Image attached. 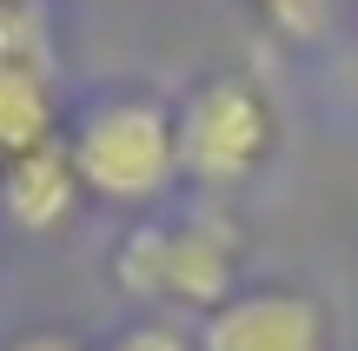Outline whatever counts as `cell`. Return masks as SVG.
<instances>
[{"mask_svg": "<svg viewBox=\"0 0 358 351\" xmlns=\"http://www.w3.org/2000/svg\"><path fill=\"white\" fill-rule=\"evenodd\" d=\"M60 140L80 172V193L106 199V206H159L166 186L179 179L173 113L153 93H106Z\"/></svg>", "mask_w": 358, "mask_h": 351, "instance_id": "1", "label": "cell"}, {"mask_svg": "<svg viewBox=\"0 0 358 351\" xmlns=\"http://www.w3.org/2000/svg\"><path fill=\"white\" fill-rule=\"evenodd\" d=\"M113 278L127 299L206 318L239 292V225L219 212H186L179 225H140L120 239Z\"/></svg>", "mask_w": 358, "mask_h": 351, "instance_id": "2", "label": "cell"}, {"mask_svg": "<svg viewBox=\"0 0 358 351\" xmlns=\"http://www.w3.org/2000/svg\"><path fill=\"white\" fill-rule=\"evenodd\" d=\"M279 119H272L266 93L239 73H213L206 87L186 93L173 113V146H179V179L206 186V193H232L266 166Z\"/></svg>", "mask_w": 358, "mask_h": 351, "instance_id": "3", "label": "cell"}, {"mask_svg": "<svg viewBox=\"0 0 358 351\" xmlns=\"http://www.w3.org/2000/svg\"><path fill=\"white\" fill-rule=\"evenodd\" d=\"M325 345H332L325 305L292 285L232 292L219 312H206L199 338H192V351H325Z\"/></svg>", "mask_w": 358, "mask_h": 351, "instance_id": "4", "label": "cell"}, {"mask_svg": "<svg viewBox=\"0 0 358 351\" xmlns=\"http://www.w3.org/2000/svg\"><path fill=\"white\" fill-rule=\"evenodd\" d=\"M80 206V172L66 159V140H47L20 159H0V212L20 232H60Z\"/></svg>", "mask_w": 358, "mask_h": 351, "instance_id": "5", "label": "cell"}, {"mask_svg": "<svg viewBox=\"0 0 358 351\" xmlns=\"http://www.w3.org/2000/svg\"><path fill=\"white\" fill-rule=\"evenodd\" d=\"M60 140V106H53V73L47 66L0 60V159H20L34 146Z\"/></svg>", "mask_w": 358, "mask_h": 351, "instance_id": "6", "label": "cell"}, {"mask_svg": "<svg viewBox=\"0 0 358 351\" xmlns=\"http://www.w3.org/2000/svg\"><path fill=\"white\" fill-rule=\"evenodd\" d=\"M0 60L47 66L53 73V27L40 0H0Z\"/></svg>", "mask_w": 358, "mask_h": 351, "instance_id": "7", "label": "cell"}, {"mask_svg": "<svg viewBox=\"0 0 358 351\" xmlns=\"http://www.w3.org/2000/svg\"><path fill=\"white\" fill-rule=\"evenodd\" d=\"M252 7L266 13L285 40H319V33H325V13H332V0H252Z\"/></svg>", "mask_w": 358, "mask_h": 351, "instance_id": "8", "label": "cell"}, {"mask_svg": "<svg viewBox=\"0 0 358 351\" xmlns=\"http://www.w3.org/2000/svg\"><path fill=\"white\" fill-rule=\"evenodd\" d=\"M100 351H192V338L173 325V318H140V325H127L113 345H100Z\"/></svg>", "mask_w": 358, "mask_h": 351, "instance_id": "9", "label": "cell"}, {"mask_svg": "<svg viewBox=\"0 0 358 351\" xmlns=\"http://www.w3.org/2000/svg\"><path fill=\"white\" fill-rule=\"evenodd\" d=\"M7 351H93V345L73 338V331H53V325H47V331H20Z\"/></svg>", "mask_w": 358, "mask_h": 351, "instance_id": "10", "label": "cell"}]
</instances>
